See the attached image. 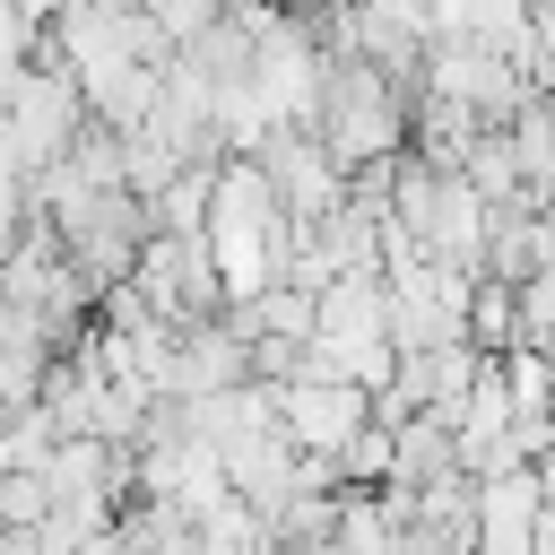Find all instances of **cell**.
Masks as SVG:
<instances>
[{
    "label": "cell",
    "mask_w": 555,
    "mask_h": 555,
    "mask_svg": "<svg viewBox=\"0 0 555 555\" xmlns=\"http://www.w3.org/2000/svg\"><path fill=\"white\" fill-rule=\"evenodd\" d=\"M0 113H9L17 147H26V173H35V165H52V156H69V139L87 130V95H78V78H69L61 61H35Z\"/></svg>",
    "instance_id": "1"
},
{
    "label": "cell",
    "mask_w": 555,
    "mask_h": 555,
    "mask_svg": "<svg viewBox=\"0 0 555 555\" xmlns=\"http://www.w3.org/2000/svg\"><path fill=\"white\" fill-rule=\"evenodd\" d=\"M87 9H104V17H121V9H139V0H87Z\"/></svg>",
    "instance_id": "2"
},
{
    "label": "cell",
    "mask_w": 555,
    "mask_h": 555,
    "mask_svg": "<svg viewBox=\"0 0 555 555\" xmlns=\"http://www.w3.org/2000/svg\"><path fill=\"white\" fill-rule=\"evenodd\" d=\"M286 9H312V0H278V17H286Z\"/></svg>",
    "instance_id": "3"
},
{
    "label": "cell",
    "mask_w": 555,
    "mask_h": 555,
    "mask_svg": "<svg viewBox=\"0 0 555 555\" xmlns=\"http://www.w3.org/2000/svg\"><path fill=\"white\" fill-rule=\"evenodd\" d=\"M546 425H555V408H546Z\"/></svg>",
    "instance_id": "4"
}]
</instances>
